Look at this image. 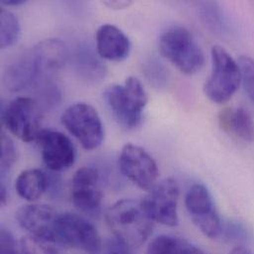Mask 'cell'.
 Returning <instances> with one entry per match:
<instances>
[{"mask_svg": "<svg viewBox=\"0 0 254 254\" xmlns=\"http://www.w3.org/2000/svg\"><path fill=\"white\" fill-rule=\"evenodd\" d=\"M107 5L108 6H110V7H112V8H124V7H126L128 5V3L127 2H117V1H113V2H108L107 3Z\"/></svg>", "mask_w": 254, "mask_h": 254, "instance_id": "obj_32", "label": "cell"}, {"mask_svg": "<svg viewBox=\"0 0 254 254\" xmlns=\"http://www.w3.org/2000/svg\"><path fill=\"white\" fill-rule=\"evenodd\" d=\"M238 63L245 92L254 104V59L250 56H242Z\"/></svg>", "mask_w": 254, "mask_h": 254, "instance_id": "obj_24", "label": "cell"}, {"mask_svg": "<svg viewBox=\"0 0 254 254\" xmlns=\"http://www.w3.org/2000/svg\"><path fill=\"white\" fill-rule=\"evenodd\" d=\"M26 1L24 0H3L1 3L6 6H18L24 4Z\"/></svg>", "mask_w": 254, "mask_h": 254, "instance_id": "obj_31", "label": "cell"}, {"mask_svg": "<svg viewBox=\"0 0 254 254\" xmlns=\"http://www.w3.org/2000/svg\"><path fill=\"white\" fill-rule=\"evenodd\" d=\"M119 167L124 176L142 190L149 191L157 183L158 166L153 157L138 145H124L119 156Z\"/></svg>", "mask_w": 254, "mask_h": 254, "instance_id": "obj_10", "label": "cell"}, {"mask_svg": "<svg viewBox=\"0 0 254 254\" xmlns=\"http://www.w3.org/2000/svg\"><path fill=\"white\" fill-rule=\"evenodd\" d=\"M62 123L86 150L99 147L104 138V127L99 114L87 103L70 105L62 116Z\"/></svg>", "mask_w": 254, "mask_h": 254, "instance_id": "obj_7", "label": "cell"}, {"mask_svg": "<svg viewBox=\"0 0 254 254\" xmlns=\"http://www.w3.org/2000/svg\"><path fill=\"white\" fill-rule=\"evenodd\" d=\"M100 254H133L132 249L117 238L109 239L103 245Z\"/></svg>", "mask_w": 254, "mask_h": 254, "instance_id": "obj_27", "label": "cell"}, {"mask_svg": "<svg viewBox=\"0 0 254 254\" xmlns=\"http://www.w3.org/2000/svg\"><path fill=\"white\" fill-rule=\"evenodd\" d=\"M20 249L23 254H59L53 247L50 246V243L32 236L22 239Z\"/></svg>", "mask_w": 254, "mask_h": 254, "instance_id": "obj_26", "label": "cell"}, {"mask_svg": "<svg viewBox=\"0 0 254 254\" xmlns=\"http://www.w3.org/2000/svg\"><path fill=\"white\" fill-rule=\"evenodd\" d=\"M186 210L196 228L207 238L217 239L223 232V225L212 194L206 186L196 183L185 197Z\"/></svg>", "mask_w": 254, "mask_h": 254, "instance_id": "obj_8", "label": "cell"}, {"mask_svg": "<svg viewBox=\"0 0 254 254\" xmlns=\"http://www.w3.org/2000/svg\"><path fill=\"white\" fill-rule=\"evenodd\" d=\"M40 76L38 62L33 49L18 56L10 63L3 75L4 85L9 91L20 92L35 86Z\"/></svg>", "mask_w": 254, "mask_h": 254, "instance_id": "obj_14", "label": "cell"}, {"mask_svg": "<svg viewBox=\"0 0 254 254\" xmlns=\"http://www.w3.org/2000/svg\"><path fill=\"white\" fill-rule=\"evenodd\" d=\"M55 244L88 254H100L103 248L97 229L85 218L71 213L59 215L55 227Z\"/></svg>", "mask_w": 254, "mask_h": 254, "instance_id": "obj_5", "label": "cell"}, {"mask_svg": "<svg viewBox=\"0 0 254 254\" xmlns=\"http://www.w3.org/2000/svg\"><path fill=\"white\" fill-rule=\"evenodd\" d=\"M96 51L103 60L122 62L129 55L130 42L117 26L104 24L96 32Z\"/></svg>", "mask_w": 254, "mask_h": 254, "instance_id": "obj_15", "label": "cell"}, {"mask_svg": "<svg viewBox=\"0 0 254 254\" xmlns=\"http://www.w3.org/2000/svg\"><path fill=\"white\" fill-rule=\"evenodd\" d=\"M15 188L21 198L29 202H36L48 190L49 177L41 169H27L17 177Z\"/></svg>", "mask_w": 254, "mask_h": 254, "instance_id": "obj_19", "label": "cell"}, {"mask_svg": "<svg viewBox=\"0 0 254 254\" xmlns=\"http://www.w3.org/2000/svg\"><path fill=\"white\" fill-rule=\"evenodd\" d=\"M59 213L48 205H24L16 213L19 226L29 233V236L55 244V227Z\"/></svg>", "mask_w": 254, "mask_h": 254, "instance_id": "obj_13", "label": "cell"}, {"mask_svg": "<svg viewBox=\"0 0 254 254\" xmlns=\"http://www.w3.org/2000/svg\"><path fill=\"white\" fill-rule=\"evenodd\" d=\"M230 254H254L250 249L246 248V247H237L235 249H233V251L231 252Z\"/></svg>", "mask_w": 254, "mask_h": 254, "instance_id": "obj_29", "label": "cell"}, {"mask_svg": "<svg viewBox=\"0 0 254 254\" xmlns=\"http://www.w3.org/2000/svg\"><path fill=\"white\" fill-rule=\"evenodd\" d=\"M45 165L54 172L69 169L75 162L76 150L70 138L54 129H43L38 140Z\"/></svg>", "mask_w": 254, "mask_h": 254, "instance_id": "obj_12", "label": "cell"}, {"mask_svg": "<svg viewBox=\"0 0 254 254\" xmlns=\"http://www.w3.org/2000/svg\"><path fill=\"white\" fill-rule=\"evenodd\" d=\"M143 71L147 81L155 88L159 89L166 85L168 80V71L157 59H149L143 64Z\"/></svg>", "mask_w": 254, "mask_h": 254, "instance_id": "obj_23", "label": "cell"}, {"mask_svg": "<svg viewBox=\"0 0 254 254\" xmlns=\"http://www.w3.org/2000/svg\"><path fill=\"white\" fill-rule=\"evenodd\" d=\"M159 52L180 72L193 75L205 64V55L190 30L183 26H172L159 38Z\"/></svg>", "mask_w": 254, "mask_h": 254, "instance_id": "obj_2", "label": "cell"}, {"mask_svg": "<svg viewBox=\"0 0 254 254\" xmlns=\"http://www.w3.org/2000/svg\"><path fill=\"white\" fill-rule=\"evenodd\" d=\"M147 254H207L192 243L174 236L162 235L151 241Z\"/></svg>", "mask_w": 254, "mask_h": 254, "instance_id": "obj_20", "label": "cell"}, {"mask_svg": "<svg viewBox=\"0 0 254 254\" xmlns=\"http://www.w3.org/2000/svg\"><path fill=\"white\" fill-rule=\"evenodd\" d=\"M17 158L16 147L13 140L2 131L1 133V175L2 180L10 171Z\"/></svg>", "mask_w": 254, "mask_h": 254, "instance_id": "obj_25", "label": "cell"}, {"mask_svg": "<svg viewBox=\"0 0 254 254\" xmlns=\"http://www.w3.org/2000/svg\"><path fill=\"white\" fill-rule=\"evenodd\" d=\"M106 222L114 237L131 249L141 247L148 240L154 224L142 201L132 199L113 204L106 212Z\"/></svg>", "mask_w": 254, "mask_h": 254, "instance_id": "obj_1", "label": "cell"}, {"mask_svg": "<svg viewBox=\"0 0 254 254\" xmlns=\"http://www.w3.org/2000/svg\"><path fill=\"white\" fill-rule=\"evenodd\" d=\"M0 244H1V254H23L21 249L19 250L16 245V241L12 234L2 228L0 235Z\"/></svg>", "mask_w": 254, "mask_h": 254, "instance_id": "obj_28", "label": "cell"}, {"mask_svg": "<svg viewBox=\"0 0 254 254\" xmlns=\"http://www.w3.org/2000/svg\"><path fill=\"white\" fill-rule=\"evenodd\" d=\"M201 15L207 26L214 32L223 33L226 30V21L217 3L204 2L201 4Z\"/></svg>", "mask_w": 254, "mask_h": 254, "instance_id": "obj_22", "label": "cell"}, {"mask_svg": "<svg viewBox=\"0 0 254 254\" xmlns=\"http://www.w3.org/2000/svg\"><path fill=\"white\" fill-rule=\"evenodd\" d=\"M211 56L212 71L204 84V92L212 102L224 104L232 99L242 84L240 65L221 46H214Z\"/></svg>", "mask_w": 254, "mask_h": 254, "instance_id": "obj_4", "label": "cell"}, {"mask_svg": "<svg viewBox=\"0 0 254 254\" xmlns=\"http://www.w3.org/2000/svg\"><path fill=\"white\" fill-rule=\"evenodd\" d=\"M104 98L121 126L134 128L140 124L147 104V94L138 78L129 76L124 84L108 87Z\"/></svg>", "mask_w": 254, "mask_h": 254, "instance_id": "obj_3", "label": "cell"}, {"mask_svg": "<svg viewBox=\"0 0 254 254\" xmlns=\"http://www.w3.org/2000/svg\"><path fill=\"white\" fill-rule=\"evenodd\" d=\"M7 200V189L4 185V182H2L1 187H0V201H1V205H4L6 203Z\"/></svg>", "mask_w": 254, "mask_h": 254, "instance_id": "obj_30", "label": "cell"}, {"mask_svg": "<svg viewBox=\"0 0 254 254\" xmlns=\"http://www.w3.org/2000/svg\"><path fill=\"white\" fill-rule=\"evenodd\" d=\"M42 109L38 102L30 97H17L3 109L1 118L7 129L26 142L37 141L41 132Z\"/></svg>", "mask_w": 254, "mask_h": 254, "instance_id": "obj_6", "label": "cell"}, {"mask_svg": "<svg viewBox=\"0 0 254 254\" xmlns=\"http://www.w3.org/2000/svg\"><path fill=\"white\" fill-rule=\"evenodd\" d=\"M71 200L75 208L86 215L100 213L103 193L96 169L83 166L75 171L71 180Z\"/></svg>", "mask_w": 254, "mask_h": 254, "instance_id": "obj_11", "label": "cell"}, {"mask_svg": "<svg viewBox=\"0 0 254 254\" xmlns=\"http://www.w3.org/2000/svg\"><path fill=\"white\" fill-rule=\"evenodd\" d=\"M33 51L40 69V76L37 82L42 78H54L55 72L59 71L68 59L65 45L58 39L44 40L36 45Z\"/></svg>", "mask_w": 254, "mask_h": 254, "instance_id": "obj_16", "label": "cell"}, {"mask_svg": "<svg viewBox=\"0 0 254 254\" xmlns=\"http://www.w3.org/2000/svg\"><path fill=\"white\" fill-rule=\"evenodd\" d=\"M178 200L179 187L176 180L165 178L157 182L141 201L154 223L175 227L179 222Z\"/></svg>", "mask_w": 254, "mask_h": 254, "instance_id": "obj_9", "label": "cell"}, {"mask_svg": "<svg viewBox=\"0 0 254 254\" xmlns=\"http://www.w3.org/2000/svg\"><path fill=\"white\" fill-rule=\"evenodd\" d=\"M73 67L76 73L89 82L100 81L105 77L106 66L101 58L90 46L80 45L73 53Z\"/></svg>", "mask_w": 254, "mask_h": 254, "instance_id": "obj_18", "label": "cell"}, {"mask_svg": "<svg viewBox=\"0 0 254 254\" xmlns=\"http://www.w3.org/2000/svg\"><path fill=\"white\" fill-rule=\"evenodd\" d=\"M221 127L229 134L245 142L254 141V120L245 108H226L219 115Z\"/></svg>", "mask_w": 254, "mask_h": 254, "instance_id": "obj_17", "label": "cell"}, {"mask_svg": "<svg viewBox=\"0 0 254 254\" xmlns=\"http://www.w3.org/2000/svg\"><path fill=\"white\" fill-rule=\"evenodd\" d=\"M20 23L18 18L10 11H0V47L6 49L14 46L20 37Z\"/></svg>", "mask_w": 254, "mask_h": 254, "instance_id": "obj_21", "label": "cell"}]
</instances>
